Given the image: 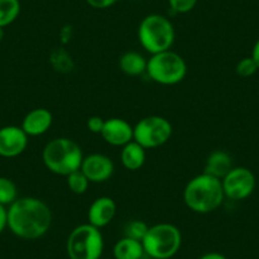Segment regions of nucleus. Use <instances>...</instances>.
<instances>
[{
  "label": "nucleus",
  "instance_id": "nucleus-1",
  "mask_svg": "<svg viewBox=\"0 0 259 259\" xmlns=\"http://www.w3.org/2000/svg\"><path fill=\"white\" fill-rule=\"evenodd\" d=\"M52 212L45 201L37 197L17 198L8 207V228L21 239L36 240L49 233Z\"/></svg>",
  "mask_w": 259,
  "mask_h": 259
},
{
  "label": "nucleus",
  "instance_id": "nucleus-2",
  "mask_svg": "<svg viewBox=\"0 0 259 259\" xmlns=\"http://www.w3.org/2000/svg\"><path fill=\"white\" fill-rule=\"evenodd\" d=\"M224 198L221 179L206 173L193 177L183 191L184 203L196 213L213 212L223 205Z\"/></svg>",
  "mask_w": 259,
  "mask_h": 259
},
{
  "label": "nucleus",
  "instance_id": "nucleus-3",
  "mask_svg": "<svg viewBox=\"0 0 259 259\" xmlns=\"http://www.w3.org/2000/svg\"><path fill=\"white\" fill-rule=\"evenodd\" d=\"M83 159L80 145L68 138H56L49 141L42 153L45 166L51 173L64 177L79 170Z\"/></svg>",
  "mask_w": 259,
  "mask_h": 259
},
{
  "label": "nucleus",
  "instance_id": "nucleus-4",
  "mask_svg": "<svg viewBox=\"0 0 259 259\" xmlns=\"http://www.w3.org/2000/svg\"><path fill=\"white\" fill-rule=\"evenodd\" d=\"M139 42L149 54L171 50L176 39V29L170 19L161 14H149L139 24Z\"/></svg>",
  "mask_w": 259,
  "mask_h": 259
},
{
  "label": "nucleus",
  "instance_id": "nucleus-5",
  "mask_svg": "<svg viewBox=\"0 0 259 259\" xmlns=\"http://www.w3.org/2000/svg\"><path fill=\"white\" fill-rule=\"evenodd\" d=\"M141 243L145 254L153 259H170L181 249L182 234L173 224H155L149 226L148 233Z\"/></svg>",
  "mask_w": 259,
  "mask_h": 259
},
{
  "label": "nucleus",
  "instance_id": "nucleus-6",
  "mask_svg": "<svg viewBox=\"0 0 259 259\" xmlns=\"http://www.w3.org/2000/svg\"><path fill=\"white\" fill-rule=\"evenodd\" d=\"M146 74L151 80L161 85H176L186 78L187 64L181 55L168 50L151 55L148 60Z\"/></svg>",
  "mask_w": 259,
  "mask_h": 259
},
{
  "label": "nucleus",
  "instance_id": "nucleus-7",
  "mask_svg": "<svg viewBox=\"0 0 259 259\" xmlns=\"http://www.w3.org/2000/svg\"><path fill=\"white\" fill-rule=\"evenodd\" d=\"M104 249V239L101 229L81 224L76 226L66 241V251L70 259H101Z\"/></svg>",
  "mask_w": 259,
  "mask_h": 259
},
{
  "label": "nucleus",
  "instance_id": "nucleus-8",
  "mask_svg": "<svg viewBox=\"0 0 259 259\" xmlns=\"http://www.w3.org/2000/svg\"><path fill=\"white\" fill-rule=\"evenodd\" d=\"M173 135L170 121L161 116H148L134 126V140L145 150L156 149L168 143Z\"/></svg>",
  "mask_w": 259,
  "mask_h": 259
},
{
  "label": "nucleus",
  "instance_id": "nucleus-9",
  "mask_svg": "<svg viewBox=\"0 0 259 259\" xmlns=\"http://www.w3.org/2000/svg\"><path fill=\"white\" fill-rule=\"evenodd\" d=\"M225 197L233 201L245 200L255 188V177L253 171L244 166H234L223 179Z\"/></svg>",
  "mask_w": 259,
  "mask_h": 259
},
{
  "label": "nucleus",
  "instance_id": "nucleus-10",
  "mask_svg": "<svg viewBox=\"0 0 259 259\" xmlns=\"http://www.w3.org/2000/svg\"><path fill=\"white\" fill-rule=\"evenodd\" d=\"M80 170L85 174L91 183H103L113 176L114 164L109 156L94 153L84 156Z\"/></svg>",
  "mask_w": 259,
  "mask_h": 259
},
{
  "label": "nucleus",
  "instance_id": "nucleus-11",
  "mask_svg": "<svg viewBox=\"0 0 259 259\" xmlns=\"http://www.w3.org/2000/svg\"><path fill=\"white\" fill-rule=\"evenodd\" d=\"M28 138L21 126H4L0 128V156L16 158L24 153Z\"/></svg>",
  "mask_w": 259,
  "mask_h": 259
},
{
  "label": "nucleus",
  "instance_id": "nucleus-12",
  "mask_svg": "<svg viewBox=\"0 0 259 259\" xmlns=\"http://www.w3.org/2000/svg\"><path fill=\"white\" fill-rule=\"evenodd\" d=\"M101 136L107 144L112 146H124L134 140V126L126 119L113 117L104 121Z\"/></svg>",
  "mask_w": 259,
  "mask_h": 259
},
{
  "label": "nucleus",
  "instance_id": "nucleus-13",
  "mask_svg": "<svg viewBox=\"0 0 259 259\" xmlns=\"http://www.w3.org/2000/svg\"><path fill=\"white\" fill-rule=\"evenodd\" d=\"M117 212V205L113 198L102 196L96 198L88 208V223L102 229L112 223Z\"/></svg>",
  "mask_w": 259,
  "mask_h": 259
},
{
  "label": "nucleus",
  "instance_id": "nucleus-14",
  "mask_svg": "<svg viewBox=\"0 0 259 259\" xmlns=\"http://www.w3.org/2000/svg\"><path fill=\"white\" fill-rule=\"evenodd\" d=\"M54 117L46 108H34L24 116L22 128L28 136H41L46 134L52 126Z\"/></svg>",
  "mask_w": 259,
  "mask_h": 259
},
{
  "label": "nucleus",
  "instance_id": "nucleus-15",
  "mask_svg": "<svg viewBox=\"0 0 259 259\" xmlns=\"http://www.w3.org/2000/svg\"><path fill=\"white\" fill-rule=\"evenodd\" d=\"M233 168V159L230 154L224 150H215L206 159L203 173L223 179Z\"/></svg>",
  "mask_w": 259,
  "mask_h": 259
},
{
  "label": "nucleus",
  "instance_id": "nucleus-16",
  "mask_svg": "<svg viewBox=\"0 0 259 259\" xmlns=\"http://www.w3.org/2000/svg\"><path fill=\"white\" fill-rule=\"evenodd\" d=\"M119 156H121L122 165H123L127 170L135 171L143 168L144 164H145L146 150L140 145V144H138L135 140H133L131 143L122 146L121 155Z\"/></svg>",
  "mask_w": 259,
  "mask_h": 259
},
{
  "label": "nucleus",
  "instance_id": "nucleus-17",
  "mask_svg": "<svg viewBox=\"0 0 259 259\" xmlns=\"http://www.w3.org/2000/svg\"><path fill=\"white\" fill-rule=\"evenodd\" d=\"M119 70L128 76H139L146 73L148 60L136 51H127L118 59Z\"/></svg>",
  "mask_w": 259,
  "mask_h": 259
},
{
  "label": "nucleus",
  "instance_id": "nucleus-18",
  "mask_svg": "<svg viewBox=\"0 0 259 259\" xmlns=\"http://www.w3.org/2000/svg\"><path fill=\"white\" fill-rule=\"evenodd\" d=\"M145 254L143 243L123 236L113 246L114 259H141Z\"/></svg>",
  "mask_w": 259,
  "mask_h": 259
},
{
  "label": "nucleus",
  "instance_id": "nucleus-19",
  "mask_svg": "<svg viewBox=\"0 0 259 259\" xmlns=\"http://www.w3.org/2000/svg\"><path fill=\"white\" fill-rule=\"evenodd\" d=\"M21 13L19 0H0V27L6 28L18 18Z\"/></svg>",
  "mask_w": 259,
  "mask_h": 259
},
{
  "label": "nucleus",
  "instance_id": "nucleus-20",
  "mask_svg": "<svg viewBox=\"0 0 259 259\" xmlns=\"http://www.w3.org/2000/svg\"><path fill=\"white\" fill-rule=\"evenodd\" d=\"M18 198L16 183L7 177H0V205L11 206Z\"/></svg>",
  "mask_w": 259,
  "mask_h": 259
},
{
  "label": "nucleus",
  "instance_id": "nucleus-21",
  "mask_svg": "<svg viewBox=\"0 0 259 259\" xmlns=\"http://www.w3.org/2000/svg\"><path fill=\"white\" fill-rule=\"evenodd\" d=\"M50 61H51L55 70L60 71V73H68V71L73 70V60H71L70 55L64 49H56L55 51H52L51 56H50Z\"/></svg>",
  "mask_w": 259,
  "mask_h": 259
},
{
  "label": "nucleus",
  "instance_id": "nucleus-22",
  "mask_svg": "<svg viewBox=\"0 0 259 259\" xmlns=\"http://www.w3.org/2000/svg\"><path fill=\"white\" fill-rule=\"evenodd\" d=\"M68 179V187L73 193L75 194H84L87 191H88V187H89V179L87 178L85 174L79 169V170L73 171L71 174H69L66 177Z\"/></svg>",
  "mask_w": 259,
  "mask_h": 259
},
{
  "label": "nucleus",
  "instance_id": "nucleus-23",
  "mask_svg": "<svg viewBox=\"0 0 259 259\" xmlns=\"http://www.w3.org/2000/svg\"><path fill=\"white\" fill-rule=\"evenodd\" d=\"M149 230V225L143 220H131L126 224L123 229V236L143 241L146 233Z\"/></svg>",
  "mask_w": 259,
  "mask_h": 259
},
{
  "label": "nucleus",
  "instance_id": "nucleus-24",
  "mask_svg": "<svg viewBox=\"0 0 259 259\" xmlns=\"http://www.w3.org/2000/svg\"><path fill=\"white\" fill-rule=\"evenodd\" d=\"M256 70H259L258 66H256L255 61L250 57H244L236 65V74L241 78H249V76L254 75L256 73Z\"/></svg>",
  "mask_w": 259,
  "mask_h": 259
},
{
  "label": "nucleus",
  "instance_id": "nucleus-25",
  "mask_svg": "<svg viewBox=\"0 0 259 259\" xmlns=\"http://www.w3.org/2000/svg\"><path fill=\"white\" fill-rule=\"evenodd\" d=\"M198 0H168L169 7L173 12L179 14H184L191 12L196 7Z\"/></svg>",
  "mask_w": 259,
  "mask_h": 259
},
{
  "label": "nucleus",
  "instance_id": "nucleus-26",
  "mask_svg": "<svg viewBox=\"0 0 259 259\" xmlns=\"http://www.w3.org/2000/svg\"><path fill=\"white\" fill-rule=\"evenodd\" d=\"M104 121L106 119L102 118L101 116H92L87 119V127L91 133L93 134H99L101 135L102 130H103Z\"/></svg>",
  "mask_w": 259,
  "mask_h": 259
},
{
  "label": "nucleus",
  "instance_id": "nucleus-27",
  "mask_svg": "<svg viewBox=\"0 0 259 259\" xmlns=\"http://www.w3.org/2000/svg\"><path fill=\"white\" fill-rule=\"evenodd\" d=\"M85 2L94 9H107L114 6L118 0H85Z\"/></svg>",
  "mask_w": 259,
  "mask_h": 259
},
{
  "label": "nucleus",
  "instance_id": "nucleus-28",
  "mask_svg": "<svg viewBox=\"0 0 259 259\" xmlns=\"http://www.w3.org/2000/svg\"><path fill=\"white\" fill-rule=\"evenodd\" d=\"M8 228V210L6 206L0 205V234Z\"/></svg>",
  "mask_w": 259,
  "mask_h": 259
},
{
  "label": "nucleus",
  "instance_id": "nucleus-29",
  "mask_svg": "<svg viewBox=\"0 0 259 259\" xmlns=\"http://www.w3.org/2000/svg\"><path fill=\"white\" fill-rule=\"evenodd\" d=\"M200 259H228L224 254L216 253V251H211V253H206L201 256Z\"/></svg>",
  "mask_w": 259,
  "mask_h": 259
},
{
  "label": "nucleus",
  "instance_id": "nucleus-30",
  "mask_svg": "<svg viewBox=\"0 0 259 259\" xmlns=\"http://www.w3.org/2000/svg\"><path fill=\"white\" fill-rule=\"evenodd\" d=\"M251 59L255 61L256 66H258V69H259V38H258V41L254 44L253 51H251Z\"/></svg>",
  "mask_w": 259,
  "mask_h": 259
},
{
  "label": "nucleus",
  "instance_id": "nucleus-31",
  "mask_svg": "<svg viewBox=\"0 0 259 259\" xmlns=\"http://www.w3.org/2000/svg\"><path fill=\"white\" fill-rule=\"evenodd\" d=\"M3 38H4V28H2V27H0V41H2Z\"/></svg>",
  "mask_w": 259,
  "mask_h": 259
}]
</instances>
